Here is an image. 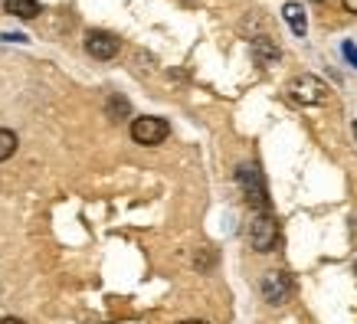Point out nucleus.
<instances>
[{
  "label": "nucleus",
  "mask_w": 357,
  "mask_h": 324,
  "mask_svg": "<svg viewBox=\"0 0 357 324\" xmlns=\"http://www.w3.org/2000/svg\"><path fill=\"white\" fill-rule=\"evenodd\" d=\"M279 242V223H275V216L269 210H262L249 219V246L256 249V252H272Z\"/></svg>",
  "instance_id": "1"
},
{
  "label": "nucleus",
  "mask_w": 357,
  "mask_h": 324,
  "mask_svg": "<svg viewBox=\"0 0 357 324\" xmlns=\"http://www.w3.org/2000/svg\"><path fill=\"white\" fill-rule=\"evenodd\" d=\"M236 180L239 187H243V194H246V200L252 206H256V213H262V210H269V196H266V184H262V173L252 167V164H243L236 171Z\"/></svg>",
  "instance_id": "2"
},
{
  "label": "nucleus",
  "mask_w": 357,
  "mask_h": 324,
  "mask_svg": "<svg viewBox=\"0 0 357 324\" xmlns=\"http://www.w3.org/2000/svg\"><path fill=\"white\" fill-rule=\"evenodd\" d=\"M171 134V125L164 118H154V115H144V118H135L131 121V138L144 144V148H154V144H161L164 138Z\"/></svg>",
  "instance_id": "3"
},
{
  "label": "nucleus",
  "mask_w": 357,
  "mask_h": 324,
  "mask_svg": "<svg viewBox=\"0 0 357 324\" xmlns=\"http://www.w3.org/2000/svg\"><path fill=\"white\" fill-rule=\"evenodd\" d=\"M86 49L92 59H115L119 56V36L105 30H92L86 36Z\"/></svg>",
  "instance_id": "4"
},
{
  "label": "nucleus",
  "mask_w": 357,
  "mask_h": 324,
  "mask_svg": "<svg viewBox=\"0 0 357 324\" xmlns=\"http://www.w3.org/2000/svg\"><path fill=\"white\" fill-rule=\"evenodd\" d=\"M292 95L298 98V102H305V105H321L328 98V86L314 76H302L292 82Z\"/></svg>",
  "instance_id": "5"
},
{
  "label": "nucleus",
  "mask_w": 357,
  "mask_h": 324,
  "mask_svg": "<svg viewBox=\"0 0 357 324\" xmlns=\"http://www.w3.org/2000/svg\"><path fill=\"white\" fill-rule=\"evenodd\" d=\"M262 295H266L269 304H282L292 295V279H289L285 272H269V275L262 279Z\"/></svg>",
  "instance_id": "6"
},
{
  "label": "nucleus",
  "mask_w": 357,
  "mask_h": 324,
  "mask_svg": "<svg viewBox=\"0 0 357 324\" xmlns=\"http://www.w3.org/2000/svg\"><path fill=\"white\" fill-rule=\"evenodd\" d=\"M249 49H252V56H256V63L259 65H275L279 63V46L272 43L269 36H256Z\"/></svg>",
  "instance_id": "7"
},
{
  "label": "nucleus",
  "mask_w": 357,
  "mask_h": 324,
  "mask_svg": "<svg viewBox=\"0 0 357 324\" xmlns=\"http://www.w3.org/2000/svg\"><path fill=\"white\" fill-rule=\"evenodd\" d=\"M282 17H285V23L292 26L295 36H305V33H308V23H305V10L298 7V3H285V7H282Z\"/></svg>",
  "instance_id": "8"
},
{
  "label": "nucleus",
  "mask_w": 357,
  "mask_h": 324,
  "mask_svg": "<svg viewBox=\"0 0 357 324\" xmlns=\"http://www.w3.org/2000/svg\"><path fill=\"white\" fill-rule=\"evenodd\" d=\"M7 13L20 17V20H33V17H40V3L36 0H7Z\"/></svg>",
  "instance_id": "9"
},
{
  "label": "nucleus",
  "mask_w": 357,
  "mask_h": 324,
  "mask_svg": "<svg viewBox=\"0 0 357 324\" xmlns=\"http://www.w3.org/2000/svg\"><path fill=\"white\" fill-rule=\"evenodd\" d=\"M13 151H17V134L10 128H0V164L13 157Z\"/></svg>",
  "instance_id": "10"
},
{
  "label": "nucleus",
  "mask_w": 357,
  "mask_h": 324,
  "mask_svg": "<svg viewBox=\"0 0 357 324\" xmlns=\"http://www.w3.org/2000/svg\"><path fill=\"white\" fill-rule=\"evenodd\" d=\"M125 115H128V102H125L121 95H112L109 98V118L112 121H121Z\"/></svg>",
  "instance_id": "11"
},
{
  "label": "nucleus",
  "mask_w": 357,
  "mask_h": 324,
  "mask_svg": "<svg viewBox=\"0 0 357 324\" xmlns=\"http://www.w3.org/2000/svg\"><path fill=\"white\" fill-rule=\"evenodd\" d=\"M344 56H347V59H351V63L357 65V49H354V46H344Z\"/></svg>",
  "instance_id": "12"
},
{
  "label": "nucleus",
  "mask_w": 357,
  "mask_h": 324,
  "mask_svg": "<svg viewBox=\"0 0 357 324\" xmlns=\"http://www.w3.org/2000/svg\"><path fill=\"white\" fill-rule=\"evenodd\" d=\"M344 7H347L351 13H357V0H344Z\"/></svg>",
  "instance_id": "13"
},
{
  "label": "nucleus",
  "mask_w": 357,
  "mask_h": 324,
  "mask_svg": "<svg viewBox=\"0 0 357 324\" xmlns=\"http://www.w3.org/2000/svg\"><path fill=\"white\" fill-rule=\"evenodd\" d=\"M0 324H23V321H20V318H3Z\"/></svg>",
  "instance_id": "14"
},
{
  "label": "nucleus",
  "mask_w": 357,
  "mask_h": 324,
  "mask_svg": "<svg viewBox=\"0 0 357 324\" xmlns=\"http://www.w3.org/2000/svg\"><path fill=\"white\" fill-rule=\"evenodd\" d=\"M181 324H206V321H181Z\"/></svg>",
  "instance_id": "15"
},
{
  "label": "nucleus",
  "mask_w": 357,
  "mask_h": 324,
  "mask_svg": "<svg viewBox=\"0 0 357 324\" xmlns=\"http://www.w3.org/2000/svg\"><path fill=\"white\" fill-rule=\"evenodd\" d=\"M314 3H325V0H314Z\"/></svg>",
  "instance_id": "16"
}]
</instances>
